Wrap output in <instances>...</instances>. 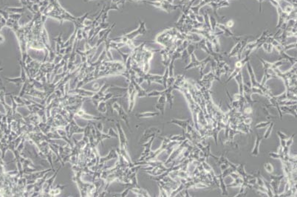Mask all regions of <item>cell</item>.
<instances>
[{"instance_id": "ac0fdd59", "label": "cell", "mask_w": 297, "mask_h": 197, "mask_svg": "<svg viewBox=\"0 0 297 197\" xmlns=\"http://www.w3.org/2000/svg\"><path fill=\"white\" fill-rule=\"evenodd\" d=\"M269 156L271 157V158H273V159L282 160V155L279 154V153H278L271 152V153H269Z\"/></svg>"}, {"instance_id": "5b68a950", "label": "cell", "mask_w": 297, "mask_h": 197, "mask_svg": "<svg viewBox=\"0 0 297 197\" xmlns=\"http://www.w3.org/2000/svg\"><path fill=\"white\" fill-rule=\"evenodd\" d=\"M169 123H174V124L177 125V126H180L181 128H183L184 131H186V128L189 124V120H178V119H172L171 120Z\"/></svg>"}, {"instance_id": "d4e9b609", "label": "cell", "mask_w": 297, "mask_h": 197, "mask_svg": "<svg viewBox=\"0 0 297 197\" xmlns=\"http://www.w3.org/2000/svg\"><path fill=\"white\" fill-rule=\"evenodd\" d=\"M101 179H101H97V180H95V181H94L93 182V183H98V182H100V180ZM99 186H100V185H98ZM98 192V186H97L96 188H95V193H97Z\"/></svg>"}, {"instance_id": "9c48e42d", "label": "cell", "mask_w": 297, "mask_h": 197, "mask_svg": "<svg viewBox=\"0 0 297 197\" xmlns=\"http://www.w3.org/2000/svg\"><path fill=\"white\" fill-rule=\"evenodd\" d=\"M219 188H220L221 191H222L223 195H226L227 196L228 195V191H227V185L225 184L224 182V178L221 176V174L219 175Z\"/></svg>"}, {"instance_id": "8992f818", "label": "cell", "mask_w": 297, "mask_h": 197, "mask_svg": "<svg viewBox=\"0 0 297 197\" xmlns=\"http://www.w3.org/2000/svg\"><path fill=\"white\" fill-rule=\"evenodd\" d=\"M234 78L236 80L238 83V86H239V94L243 96V86H244V83H243V75H242L241 72H239Z\"/></svg>"}, {"instance_id": "44dd1931", "label": "cell", "mask_w": 297, "mask_h": 197, "mask_svg": "<svg viewBox=\"0 0 297 197\" xmlns=\"http://www.w3.org/2000/svg\"><path fill=\"white\" fill-rule=\"evenodd\" d=\"M276 134H278V137L279 139H282V140H287L288 138V136L287 134H285V133H283L282 131H278Z\"/></svg>"}, {"instance_id": "603a6c76", "label": "cell", "mask_w": 297, "mask_h": 197, "mask_svg": "<svg viewBox=\"0 0 297 197\" xmlns=\"http://www.w3.org/2000/svg\"><path fill=\"white\" fill-rule=\"evenodd\" d=\"M226 26L228 28H231V27H232L234 26V21H233L232 20H229V21H228L227 23H226Z\"/></svg>"}, {"instance_id": "2e32d148", "label": "cell", "mask_w": 297, "mask_h": 197, "mask_svg": "<svg viewBox=\"0 0 297 197\" xmlns=\"http://www.w3.org/2000/svg\"><path fill=\"white\" fill-rule=\"evenodd\" d=\"M264 168H265V169H266V171L268 172V173H273V165H271L270 163H266V164L264 165Z\"/></svg>"}, {"instance_id": "ba28073f", "label": "cell", "mask_w": 297, "mask_h": 197, "mask_svg": "<svg viewBox=\"0 0 297 197\" xmlns=\"http://www.w3.org/2000/svg\"><path fill=\"white\" fill-rule=\"evenodd\" d=\"M160 114V111H157V112L149 111V112H144V113H140V114H137L135 115V116L139 118H153V117H155V116H158Z\"/></svg>"}, {"instance_id": "cb8c5ba5", "label": "cell", "mask_w": 297, "mask_h": 197, "mask_svg": "<svg viewBox=\"0 0 297 197\" xmlns=\"http://www.w3.org/2000/svg\"><path fill=\"white\" fill-rule=\"evenodd\" d=\"M280 140V146H282L283 148H285L286 146V140H282V139H279Z\"/></svg>"}, {"instance_id": "52a82bcc", "label": "cell", "mask_w": 297, "mask_h": 197, "mask_svg": "<svg viewBox=\"0 0 297 197\" xmlns=\"http://www.w3.org/2000/svg\"><path fill=\"white\" fill-rule=\"evenodd\" d=\"M242 40L239 41H237V42H236V44L234 45V47H233V49L231 50V52H230V53L229 55V57H235V56H237L238 53H239V51L240 50V49L242 47V44H243Z\"/></svg>"}, {"instance_id": "4fadbf2b", "label": "cell", "mask_w": 297, "mask_h": 197, "mask_svg": "<svg viewBox=\"0 0 297 197\" xmlns=\"http://www.w3.org/2000/svg\"><path fill=\"white\" fill-rule=\"evenodd\" d=\"M202 163V165H203V170L206 172H208V173H211V172L214 171H213V168L211 167V165H209V164H208V163H206V161L202 162V163Z\"/></svg>"}, {"instance_id": "7a4b0ae2", "label": "cell", "mask_w": 297, "mask_h": 197, "mask_svg": "<svg viewBox=\"0 0 297 197\" xmlns=\"http://www.w3.org/2000/svg\"><path fill=\"white\" fill-rule=\"evenodd\" d=\"M246 65H247V69H248V74H249L250 78H251V87H259V88H260V89H262V87L263 86H261V84H260V83L258 82L257 81H256L254 69H253L252 66H251V64H250L249 61H248L247 64H246Z\"/></svg>"}, {"instance_id": "8fae6325", "label": "cell", "mask_w": 297, "mask_h": 197, "mask_svg": "<svg viewBox=\"0 0 297 197\" xmlns=\"http://www.w3.org/2000/svg\"><path fill=\"white\" fill-rule=\"evenodd\" d=\"M262 47H263V49L265 50V51L267 52L268 53H271V52L273 51V46L271 43L266 42H266H264L262 44Z\"/></svg>"}, {"instance_id": "7402d4cb", "label": "cell", "mask_w": 297, "mask_h": 197, "mask_svg": "<svg viewBox=\"0 0 297 197\" xmlns=\"http://www.w3.org/2000/svg\"><path fill=\"white\" fill-rule=\"evenodd\" d=\"M243 112L245 113L246 115H248V114H251V112H252V108L251 107V106H248V107H246V108H245L244 109H243Z\"/></svg>"}, {"instance_id": "30bf717a", "label": "cell", "mask_w": 297, "mask_h": 197, "mask_svg": "<svg viewBox=\"0 0 297 197\" xmlns=\"http://www.w3.org/2000/svg\"><path fill=\"white\" fill-rule=\"evenodd\" d=\"M273 126H274V123H272V122H271L270 123V124L268 125V128H267V130L266 131V132H265L264 134V136H263V139H268V138L271 137V133H272V131H273Z\"/></svg>"}, {"instance_id": "5bb4252c", "label": "cell", "mask_w": 297, "mask_h": 197, "mask_svg": "<svg viewBox=\"0 0 297 197\" xmlns=\"http://www.w3.org/2000/svg\"><path fill=\"white\" fill-rule=\"evenodd\" d=\"M163 95V91H158V90H154V91L150 92L147 93V97H156L160 96Z\"/></svg>"}, {"instance_id": "d6986e66", "label": "cell", "mask_w": 297, "mask_h": 197, "mask_svg": "<svg viewBox=\"0 0 297 197\" xmlns=\"http://www.w3.org/2000/svg\"><path fill=\"white\" fill-rule=\"evenodd\" d=\"M294 136L295 134H293L291 137H288V139L286 140V147L290 148V147L291 146V145L293 144V138H294Z\"/></svg>"}, {"instance_id": "3957f363", "label": "cell", "mask_w": 297, "mask_h": 197, "mask_svg": "<svg viewBox=\"0 0 297 197\" xmlns=\"http://www.w3.org/2000/svg\"><path fill=\"white\" fill-rule=\"evenodd\" d=\"M262 140V137H260V135L258 133H256V142H255V145L254 148L251 151V154L252 156L254 157H257L259 155V146H260V143H261Z\"/></svg>"}, {"instance_id": "ffe728a7", "label": "cell", "mask_w": 297, "mask_h": 197, "mask_svg": "<svg viewBox=\"0 0 297 197\" xmlns=\"http://www.w3.org/2000/svg\"><path fill=\"white\" fill-rule=\"evenodd\" d=\"M296 47V43H293V44H288V45H283V50L286 52L287 50L290 49H293Z\"/></svg>"}, {"instance_id": "83f0119b", "label": "cell", "mask_w": 297, "mask_h": 197, "mask_svg": "<svg viewBox=\"0 0 297 197\" xmlns=\"http://www.w3.org/2000/svg\"><path fill=\"white\" fill-rule=\"evenodd\" d=\"M167 2L170 3V4H172V3H173V0H167Z\"/></svg>"}, {"instance_id": "277c9868", "label": "cell", "mask_w": 297, "mask_h": 197, "mask_svg": "<svg viewBox=\"0 0 297 197\" xmlns=\"http://www.w3.org/2000/svg\"><path fill=\"white\" fill-rule=\"evenodd\" d=\"M66 188V185H57L54 188H53V186L51 187V188L50 189L49 192H48V195L50 196H57V195H59L61 193V192L63 191L64 188Z\"/></svg>"}, {"instance_id": "484cf974", "label": "cell", "mask_w": 297, "mask_h": 197, "mask_svg": "<svg viewBox=\"0 0 297 197\" xmlns=\"http://www.w3.org/2000/svg\"><path fill=\"white\" fill-rule=\"evenodd\" d=\"M5 41V38H4V36H2V35L0 33V44H2L3 42Z\"/></svg>"}, {"instance_id": "7c38bea8", "label": "cell", "mask_w": 297, "mask_h": 197, "mask_svg": "<svg viewBox=\"0 0 297 197\" xmlns=\"http://www.w3.org/2000/svg\"><path fill=\"white\" fill-rule=\"evenodd\" d=\"M23 16V14H21V13H9V18H10V19L14 20V21H19V20L21 19V16Z\"/></svg>"}, {"instance_id": "9a60e30c", "label": "cell", "mask_w": 297, "mask_h": 197, "mask_svg": "<svg viewBox=\"0 0 297 197\" xmlns=\"http://www.w3.org/2000/svg\"><path fill=\"white\" fill-rule=\"evenodd\" d=\"M270 123H271V121H268L267 122H262V123H258V124H256V126H255V128H256V129H259V128H266V127H267V126H268V125L270 124Z\"/></svg>"}, {"instance_id": "6da1fadb", "label": "cell", "mask_w": 297, "mask_h": 197, "mask_svg": "<svg viewBox=\"0 0 297 197\" xmlns=\"http://www.w3.org/2000/svg\"><path fill=\"white\" fill-rule=\"evenodd\" d=\"M190 59H191V62L189 63L185 68H184V69L187 70L193 67H198L199 68L200 72L201 74H202L204 68L206 67L207 63L211 60V56H209L207 58H206L205 59L203 60V61H198L197 58H196L195 55H194V53H192L190 54Z\"/></svg>"}, {"instance_id": "e0dca14e", "label": "cell", "mask_w": 297, "mask_h": 197, "mask_svg": "<svg viewBox=\"0 0 297 197\" xmlns=\"http://www.w3.org/2000/svg\"><path fill=\"white\" fill-rule=\"evenodd\" d=\"M6 24H7V20L5 19L1 14H0V31H2V29L4 27L6 26Z\"/></svg>"}, {"instance_id": "4316f807", "label": "cell", "mask_w": 297, "mask_h": 197, "mask_svg": "<svg viewBox=\"0 0 297 197\" xmlns=\"http://www.w3.org/2000/svg\"><path fill=\"white\" fill-rule=\"evenodd\" d=\"M188 2H189V0H180V4L184 5L186 4V3H187Z\"/></svg>"}, {"instance_id": "f1b7e54d", "label": "cell", "mask_w": 297, "mask_h": 197, "mask_svg": "<svg viewBox=\"0 0 297 197\" xmlns=\"http://www.w3.org/2000/svg\"><path fill=\"white\" fill-rule=\"evenodd\" d=\"M88 1H92V0H88Z\"/></svg>"}]
</instances>
